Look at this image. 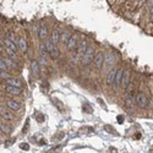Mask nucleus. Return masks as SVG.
<instances>
[{
	"mask_svg": "<svg viewBox=\"0 0 153 153\" xmlns=\"http://www.w3.org/2000/svg\"><path fill=\"white\" fill-rule=\"evenodd\" d=\"M88 49V44H87V41L86 39H82L81 42H78V45L76 48V50H75V61H81L82 58H83V55L85 53L87 52Z\"/></svg>",
	"mask_w": 153,
	"mask_h": 153,
	"instance_id": "nucleus-2",
	"label": "nucleus"
},
{
	"mask_svg": "<svg viewBox=\"0 0 153 153\" xmlns=\"http://www.w3.org/2000/svg\"><path fill=\"white\" fill-rule=\"evenodd\" d=\"M72 37V32L71 31H65V32H62V34H61V38H60V42L62 43V44H68V42L70 41V38Z\"/></svg>",
	"mask_w": 153,
	"mask_h": 153,
	"instance_id": "nucleus-18",
	"label": "nucleus"
},
{
	"mask_svg": "<svg viewBox=\"0 0 153 153\" xmlns=\"http://www.w3.org/2000/svg\"><path fill=\"white\" fill-rule=\"evenodd\" d=\"M20 148L23 149V151H28V149H29V144L26 143V142H22V143L20 144Z\"/></svg>",
	"mask_w": 153,
	"mask_h": 153,
	"instance_id": "nucleus-29",
	"label": "nucleus"
},
{
	"mask_svg": "<svg viewBox=\"0 0 153 153\" xmlns=\"http://www.w3.org/2000/svg\"><path fill=\"white\" fill-rule=\"evenodd\" d=\"M41 88H42V91H43L44 93H47L48 91H49V82H48V81H42Z\"/></svg>",
	"mask_w": 153,
	"mask_h": 153,
	"instance_id": "nucleus-27",
	"label": "nucleus"
},
{
	"mask_svg": "<svg viewBox=\"0 0 153 153\" xmlns=\"http://www.w3.org/2000/svg\"><path fill=\"white\" fill-rule=\"evenodd\" d=\"M97 102L99 103V106H102V107H103V109H107V106H106V103H104V101H103L102 98H98V99H97Z\"/></svg>",
	"mask_w": 153,
	"mask_h": 153,
	"instance_id": "nucleus-33",
	"label": "nucleus"
},
{
	"mask_svg": "<svg viewBox=\"0 0 153 153\" xmlns=\"http://www.w3.org/2000/svg\"><path fill=\"white\" fill-rule=\"evenodd\" d=\"M49 55H50V58H52L53 60H56V59H58V58H59V55H60V53H59V49H58V47H55L54 49L52 50V53H50Z\"/></svg>",
	"mask_w": 153,
	"mask_h": 153,
	"instance_id": "nucleus-24",
	"label": "nucleus"
},
{
	"mask_svg": "<svg viewBox=\"0 0 153 153\" xmlns=\"http://www.w3.org/2000/svg\"><path fill=\"white\" fill-rule=\"evenodd\" d=\"M77 45H78V34H72V37L70 38V41L66 44V49L69 52H74L76 50Z\"/></svg>",
	"mask_w": 153,
	"mask_h": 153,
	"instance_id": "nucleus-9",
	"label": "nucleus"
},
{
	"mask_svg": "<svg viewBox=\"0 0 153 153\" xmlns=\"http://www.w3.org/2000/svg\"><path fill=\"white\" fill-rule=\"evenodd\" d=\"M123 75H124V71H123V68H118V72H116V77H115V81H114V91H118L119 87L121 86V78H123Z\"/></svg>",
	"mask_w": 153,
	"mask_h": 153,
	"instance_id": "nucleus-11",
	"label": "nucleus"
},
{
	"mask_svg": "<svg viewBox=\"0 0 153 153\" xmlns=\"http://www.w3.org/2000/svg\"><path fill=\"white\" fill-rule=\"evenodd\" d=\"M104 61H106V56H104V53L102 50L97 52V54H96L94 56V60H93V65L94 68L97 70H101L104 65Z\"/></svg>",
	"mask_w": 153,
	"mask_h": 153,
	"instance_id": "nucleus-4",
	"label": "nucleus"
},
{
	"mask_svg": "<svg viewBox=\"0 0 153 153\" xmlns=\"http://www.w3.org/2000/svg\"><path fill=\"white\" fill-rule=\"evenodd\" d=\"M16 45H17L19 52H20L21 54L27 53V50H28V45H27L26 39L23 38L22 36H19L17 38H16Z\"/></svg>",
	"mask_w": 153,
	"mask_h": 153,
	"instance_id": "nucleus-5",
	"label": "nucleus"
},
{
	"mask_svg": "<svg viewBox=\"0 0 153 153\" xmlns=\"http://www.w3.org/2000/svg\"><path fill=\"white\" fill-rule=\"evenodd\" d=\"M116 72H118V68H114L111 69L110 72L107 76V85L108 86H113L114 85V81H115V77H116Z\"/></svg>",
	"mask_w": 153,
	"mask_h": 153,
	"instance_id": "nucleus-12",
	"label": "nucleus"
},
{
	"mask_svg": "<svg viewBox=\"0 0 153 153\" xmlns=\"http://www.w3.org/2000/svg\"><path fill=\"white\" fill-rule=\"evenodd\" d=\"M0 114H1V119L5 120V121H14L15 120V115L12 114V111L9 110V109H4L1 108V111H0Z\"/></svg>",
	"mask_w": 153,
	"mask_h": 153,
	"instance_id": "nucleus-10",
	"label": "nucleus"
},
{
	"mask_svg": "<svg viewBox=\"0 0 153 153\" xmlns=\"http://www.w3.org/2000/svg\"><path fill=\"white\" fill-rule=\"evenodd\" d=\"M5 104H6L7 109H9V110H11V111H21V109H22V106H21V103H19L17 101H12V99H6Z\"/></svg>",
	"mask_w": 153,
	"mask_h": 153,
	"instance_id": "nucleus-7",
	"label": "nucleus"
},
{
	"mask_svg": "<svg viewBox=\"0 0 153 153\" xmlns=\"http://www.w3.org/2000/svg\"><path fill=\"white\" fill-rule=\"evenodd\" d=\"M4 43H5V47H6V48H9V49L14 50L15 53H17V52H19V48H17V45L15 44L16 42H14V41H10V39L5 38V39H4Z\"/></svg>",
	"mask_w": 153,
	"mask_h": 153,
	"instance_id": "nucleus-19",
	"label": "nucleus"
},
{
	"mask_svg": "<svg viewBox=\"0 0 153 153\" xmlns=\"http://www.w3.org/2000/svg\"><path fill=\"white\" fill-rule=\"evenodd\" d=\"M6 85L12 86V87H17V88H21V87H22V82H21V80H19V78H15V77L7 78V80H6Z\"/></svg>",
	"mask_w": 153,
	"mask_h": 153,
	"instance_id": "nucleus-17",
	"label": "nucleus"
},
{
	"mask_svg": "<svg viewBox=\"0 0 153 153\" xmlns=\"http://www.w3.org/2000/svg\"><path fill=\"white\" fill-rule=\"evenodd\" d=\"M96 54H97V53H96V48H94V45H93V44L88 45V49H87V52L85 53L83 58H82V60H81L82 66H88L91 62H93Z\"/></svg>",
	"mask_w": 153,
	"mask_h": 153,
	"instance_id": "nucleus-1",
	"label": "nucleus"
},
{
	"mask_svg": "<svg viewBox=\"0 0 153 153\" xmlns=\"http://www.w3.org/2000/svg\"><path fill=\"white\" fill-rule=\"evenodd\" d=\"M54 48H55V45L53 44V42H52V39H49V41H45L44 42V49L48 52V53H52V50L54 49Z\"/></svg>",
	"mask_w": 153,
	"mask_h": 153,
	"instance_id": "nucleus-20",
	"label": "nucleus"
},
{
	"mask_svg": "<svg viewBox=\"0 0 153 153\" xmlns=\"http://www.w3.org/2000/svg\"><path fill=\"white\" fill-rule=\"evenodd\" d=\"M5 91L9 93V94H12V96H21L22 94V90H21V88L12 87V86H9V85H5Z\"/></svg>",
	"mask_w": 153,
	"mask_h": 153,
	"instance_id": "nucleus-14",
	"label": "nucleus"
},
{
	"mask_svg": "<svg viewBox=\"0 0 153 153\" xmlns=\"http://www.w3.org/2000/svg\"><path fill=\"white\" fill-rule=\"evenodd\" d=\"M34 118H36V120L38 123H44V115L42 114L41 111H36V114H34Z\"/></svg>",
	"mask_w": 153,
	"mask_h": 153,
	"instance_id": "nucleus-26",
	"label": "nucleus"
},
{
	"mask_svg": "<svg viewBox=\"0 0 153 153\" xmlns=\"http://www.w3.org/2000/svg\"><path fill=\"white\" fill-rule=\"evenodd\" d=\"M135 102L140 108H147L148 103H149V98L147 97L146 93L143 92H139L135 96Z\"/></svg>",
	"mask_w": 153,
	"mask_h": 153,
	"instance_id": "nucleus-3",
	"label": "nucleus"
},
{
	"mask_svg": "<svg viewBox=\"0 0 153 153\" xmlns=\"http://www.w3.org/2000/svg\"><path fill=\"white\" fill-rule=\"evenodd\" d=\"M1 60H4V62L6 64V66L9 68L10 72H12V71H19V70H20L17 62H15V61L11 60L10 58H7V56H3V55H1Z\"/></svg>",
	"mask_w": 153,
	"mask_h": 153,
	"instance_id": "nucleus-8",
	"label": "nucleus"
},
{
	"mask_svg": "<svg viewBox=\"0 0 153 153\" xmlns=\"http://www.w3.org/2000/svg\"><path fill=\"white\" fill-rule=\"evenodd\" d=\"M60 38H61V36H60V31L58 29V28H55L53 32H52V42H53V44L56 47L59 43H60Z\"/></svg>",
	"mask_w": 153,
	"mask_h": 153,
	"instance_id": "nucleus-16",
	"label": "nucleus"
},
{
	"mask_svg": "<svg viewBox=\"0 0 153 153\" xmlns=\"http://www.w3.org/2000/svg\"><path fill=\"white\" fill-rule=\"evenodd\" d=\"M31 71L36 77H38L39 74H41V66H39V62L37 60H32L31 61Z\"/></svg>",
	"mask_w": 153,
	"mask_h": 153,
	"instance_id": "nucleus-13",
	"label": "nucleus"
},
{
	"mask_svg": "<svg viewBox=\"0 0 153 153\" xmlns=\"http://www.w3.org/2000/svg\"><path fill=\"white\" fill-rule=\"evenodd\" d=\"M130 83H131V70L126 69V70H124V75L121 78V88L123 90H126Z\"/></svg>",
	"mask_w": 153,
	"mask_h": 153,
	"instance_id": "nucleus-6",
	"label": "nucleus"
},
{
	"mask_svg": "<svg viewBox=\"0 0 153 153\" xmlns=\"http://www.w3.org/2000/svg\"><path fill=\"white\" fill-rule=\"evenodd\" d=\"M28 127H29V119H27V121H26L25 126H23V129H22V132H23V134H27Z\"/></svg>",
	"mask_w": 153,
	"mask_h": 153,
	"instance_id": "nucleus-30",
	"label": "nucleus"
},
{
	"mask_svg": "<svg viewBox=\"0 0 153 153\" xmlns=\"http://www.w3.org/2000/svg\"><path fill=\"white\" fill-rule=\"evenodd\" d=\"M124 119H125L124 115H118V116H116V121H118L119 124H123V123H124Z\"/></svg>",
	"mask_w": 153,
	"mask_h": 153,
	"instance_id": "nucleus-34",
	"label": "nucleus"
},
{
	"mask_svg": "<svg viewBox=\"0 0 153 153\" xmlns=\"http://www.w3.org/2000/svg\"><path fill=\"white\" fill-rule=\"evenodd\" d=\"M0 68H1V70H5V71H7V72H10L9 68L6 66V64L4 62V60H1V61H0Z\"/></svg>",
	"mask_w": 153,
	"mask_h": 153,
	"instance_id": "nucleus-31",
	"label": "nucleus"
},
{
	"mask_svg": "<svg viewBox=\"0 0 153 153\" xmlns=\"http://www.w3.org/2000/svg\"><path fill=\"white\" fill-rule=\"evenodd\" d=\"M1 130L4 131V132H7V134H10L11 131H12V129L10 127V126H7L5 123H3L1 121Z\"/></svg>",
	"mask_w": 153,
	"mask_h": 153,
	"instance_id": "nucleus-28",
	"label": "nucleus"
},
{
	"mask_svg": "<svg viewBox=\"0 0 153 153\" xmlns=\"http://www.w3.org/2000/svg\"><path fill=\"white\" fill-rule=\"evenodd\" d=\"M38 144H39V146H45V144H47V142L44 141V139H41V141L38 142Z\"/></svg>",
	"mask_w": 153,
	"mask_h": 153,
	"instance_id": "nucleus-35",
	"label": "nucleus"
},
{
	"mask_svg": "<svg viewBox=\"0 0 153 153\" xmlns=\"http://www.w3.org/2000/svg\"><path fill=\"white\" fill-rule=\"evenodd\" d=\"M104 130H106L108 134H111V135H114V136H118V131H115V129L110 126V125H104Z\"/></svg>",
	"mask_w": 153,
	"mask_h": 153,
	"instance_id": "nucleus-23",
	"label": "nucleus"
},
{
	"mask_svg": "<svg viewBox=\"0 0 153 153\" xmlns=\"http://www.w3.org/2000/svg\"><path fill=\"white\" fill-rule=\"evenodd\" d=\"M109 151H110L111 153H118V151H116L114 147H110V148H109Z\"/></svg>",
	"mask_w": 153,
	"mask_h": 153,
	"instance_id": "nucleus-36",
	"label": "nucleus"
},
{
	"mask_svg": "<svg viewBox=\"0 0 153 153\" xmlns=\"http://www.w3.org/2000/svg\"><path fill=\"white\" fill-rule=\"evenodd\" d=\"M64 136H65V134H64V132H58V134H56L55 136H54V140H61L62 137H64Z\"/></svg>",
	"mask_w": 153,
	"mask_h": 153,
	"instance_id": "nucleus-32",
	"label": "nucleus"
},
{
	"mask_svg": "<svg viewBox=\"0 0 153 153\" xmlns=\"http://www.w3.org/2000/svg\"><path fill=\"white\" fill-rule=\"evenodd\" d=\"M38 37L41 41H45L47 37H48V27L44 25V23L41 25V27H39V29H38Z\"/></svg>",
	"mask_w": 153,
	"mask_h": 153,
	"instance_id": "nucleus-15",
	"label": "nucleus"
},
{
	"mask_svg": "<svg viewBox=\"0 0 153 153\" xmlns=\"http://www.w3.org/2000/svg\"><path fill=\"white\" fill-rule=\"evenodd\" d=\"M52 103L54 104V106L58 108L60 111H62L64 110V104L61 103V101H59L58 98H52Z\"/></svg>",
	"mask_w": 153,
	"mask_h": 153,
	"instance_id": "nucleus-21",
	"label": "nucleus"
},
{
	"mask_svg": "<svg viewBox=\"0 0 153 153\" xmlns=\"http://www.w3.org/2000/svg\"><path fill=\"white\" fill-rule=\"evenodd\" d=\"M82 110L86 113V114H92V113H93V108L90 106V104H87V103H85L82 106Z\"/></svg>",
	"mask_w": 153,
	"mask_h": 153,
	"instance_id": "nucleus-25",
	"label": "nucleus"
},
{
	"mask_svg": "<svg viewBox=\"0 0 153 153\" xmlns=\"http://www.w3.org/2000/svg\"><path fill=\"white\" fill-rule=\"evenodd\" d=\"M135 139H141V134H136L135 135Z\"/></svg>",
	"mask_w": 153,
	"mask_h": 153,
	"instance_id": "nucleus-37",
	"label": "nucleus"
},
{
	"mask_svg": "<svg viewBox=\"0 0 153 153\" xmlns=\"http://www.w3.org/2000/svg\"><path fill=\"white\" fill-rule=\"evenodd\" d=\"M134 101H135V98H134L132 94H126V97H125V104H126V107H131L132 103H134Z\"/></svg>",
	"mask_w": 153,
	"mask_h": 153,
	"instance_id": "nucleus-22",
	"label": "nucleus"
}]
</instances>
